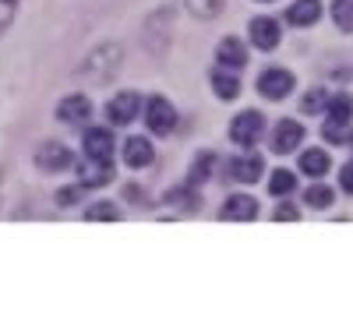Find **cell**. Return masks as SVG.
Listing matches in <instances>:
<instances>
[{
  "mask_svg": "<svg viewBox=\"0 0 353 335\" xmlns=\"http://www.w3.org/2000/svg\"><path fill=\"white\" fill-rule=\"evenodd\" d=\"M258 92L265 99H286L293 92V74L283 71V68H269V71H261L258 78Z\"/></svg>",
  "mask_w": 353,
  "mask_h": 335,
  "instance_id": "cell-3",
  "label": "cell"
},
{
  "mask_svg": "<svg viewBox=\"0 0 353 335\" xmlns=\"http://www.w3.org/2000/svg\"><path fill=\"white\" fill-rule=\"evenodd\" d=\"M36 166H39L43 173H57V170L71 166V152H68L61 141H43V145L36 148Z\"/></svg>",
  "mask_w": 353,
  "mask_h": 335,
  "instance_id": "cell-5",
  "label": "cell"
},
{
  "mask_svg": "<svg viewBox=\"0 0 353 335\" xmlns=\"http://www.w3.org/2000/svg\"><path fill=\"white\" fill-rule=\"evenodd\" d=\"M261 128H265L261 113H258V110H248V113H237V116H233L230 138L237 141V145H244V148H251V145L261 138Z\"/></svg>",
  "mask_w": 353,
  "mask_h": 335,
  "instance_id": "cell-1",
  "label": "cell"
},
{
  "mask_svg": "<svg viewBox=\"0 0 353 335\" xmlns=\"http://www.w3.org/2000/svg\"><path fill=\"white\" fill-rule=\"evenodd\" d=\"M261 4H269V0H261Z\"/></svg>",
  "mask_w": 353,
  "mask_h": 335,
  "instance_id": "cell-32",
  "label": "cell"
},
{
  "mask_svg": "<svg viewBox=\"0 0 353 335\" xmlns=\"http://www.w3.org/2000/svg\"><path fill=\"white\" fill-rule=\"evenodd\" d=\"M254 216H258V201L248 198V194H233V198L223 205V219L244 223V219H254Z\"/></svg>",
  "mask_w": 353,
  "mask_h": 335,
  "instance_id": "cell-13",
  "label": "cell"
},
{
  "mask_svg": "<svg viewBox=\"0 0 353 335\" xmlns=\"http://www.w3.org/2000/svg\"><path fill=\"white\" fill-rule=\"evenodd\" d=\"M261 176V159L258 156H241L230 163V180H241V184H254Z\"/></svg>",
  "mask_w": 353,
  "mask_h": 335,
  "instance_id": "cell-14",
  "label": "cell"
},
{
  "mask_svg": "<svg viewBox=\"0 0 353 335\" xmlns=\"http://www.w3.org/2000/svg\"><path fill=\"white\" fill-rule=\"evenodd\" d=\"M332 18L343 32H353V0H336L332 4Z\"/></svg>",
  "mask_w": 353,
  "mask_h": 335,
  "instance_id": "cell-21",
  "label": "cell"
},
{
  "mask_svg": "<svg viewBox=\"0 0 353 335\" xmlns=\"http://www.w3.org/2000/svg\"><path fill=\"white\" fill-rule=\"evenodd\" d=\"M318 18H321V4H318V0H297V4L286 11L290 25H314Z\"/></svg>",
  "mask_w": 353,
  "mask_h": 335,
  "instance_id": "cell-16",
  "label": "cell"
},
{
  "mask_svg": "<svg viewBox=\"0 0 353 335\" xmlns=\"http://www.w3.org/2000/svg\"><path fill=\"white\" fill-rule=\"evenodd\" d=\"M353 116V99L350 96H336L329 103V120H350Z\"/></svg>",
  "mask_w": 353,
  "mask_h": 335,
  "instance_id": "cell-24",
  "label": "cell"
},
{
  "mask_svg": "<svg viewBox=\"0 0 353 335\" xmlns=\"http://www.w3.org/2000/svg\"><path fill=\"white\" fill-rule=\"evenodd\" d=\"M88 113H92V103L85 96H68L57 106V120H61V124H81V120H88Z\"/></svg>",
  "mask_w": 353,
  "mask_h": 335,
  "instance_id": "cell-9",
  "label": "cell"
},
{
  "mask_svg": "<svg viewBox=\"0 0 353 335\" xmlns=\"http://www.w3.org/2000/svg\"><path fill=\"white\" fill-rule=\"evenodd\" d=\"M145 120H149V131L152 134H170L176 128V110L163 96H152L149 106H145Z\"/></svg>",
  "mask_w": 353,
  "mask_h": 335,
  "instance_id": "cell-2",
  "label": "cell"
},
{
  "mask_svg": "<svg viewBox=\"0 0 353 335\" xmlns=\"http://www.w3.org/2000/svg\"><path fill=\"white\" fill-rule=\"evenodd\" d=\"M248 32H251V43H254L258 50H272V46H279V36H283L276 18H254Z\"/></svg>",
  "mask_w": 353,
  "mask_h": 335,
  "instance_id": "cell-8",
  "label": "cell"
},
{
  "mask_svg": "<svg viewBox=\"0 0 353 335\" xmlns=\"http://www.w3.org/2000/svg\"><path fill=\"white\" fill-rule=\"evenodd\" d=\"M216 60H219L223 68L237 71V68H244V64H248V50H244V43H241L237 36H230V39H223V43H219Z\"/></svg>",
  "mask_w": 353,
  "mask_h": 335,
  "instance_id": "cell-10",
  "label": "cell"
},
{
  "mask_svg": "<svg viewBox=\"0 0 353 335\" xmlns=\"http://www.w3.org/2000/svg\"><path fill=\"white\" fill-rule=\"evenodd\" d=\"M78 198H81V184H78V187H68V191L57 194V201H61V205H71V201H78Z\"/></svg>",
  "mask_w": 353,
  "mask_h": 335,
  "instance_id": "cell-30",
  "label": "cell"
},
{
  "mask_svg": "<svg viewBox=\"0 0 353 335\" xmlns=\"http://www.w3.org/2000/svg\"><path fill=\"white\" fill-rule=\"evenodd\" d=\"M78 184L81 187H103V184H110L113 180V166H110V159H81L78 166Z\"/></svg>",
  "mask_w": 353,
  "mask_h": 335,
  "instance_id": "cell-4",
  "label": "cell"
},
{
  "mask_svg": "<svg viewBox=\"0 0 353 335\" xmlns=\"http://www.w3.org/2000/svg\"><path fill=\"white\" fill-rule=\"evenodd\" d=\"M293 187H297V176H293L290 170H276V176L269 180V191L272 194H290Z\"/></svg>",
  "mask_w": 353,
  "mask_h": 335,
  "instance_id": "cell-22",
  "label": "cell"
},
{
  "mask_svg": "<svg viewBox=\"0 0 353 335\" xmlns=\"http://www.w3.org/2000/svg\"><path fill=\"white\" fill-rule=\"evenodd\" d=\"M85 219H88V223H99V219H121V212H117L113 205H106V201H99L96 208H88V212H85Z\"/></svg>",
  "mask_w": 353,
  "mask_h": 335,
  "instance_id": "cell-25",
  "label": "cell"
},
{
  "mask_svg": "<svg viewBox=\"0 0 353 335\" xmlns=\"http://www.w3.org/2000/svg\"><path fill=\"white\" fill-rule=\"evenodd\" d=\"M321 106H325V92H321V88H314V92L304 99V113H318Z\"/></svg>",
  "mask_w": 353,
  "mask_h": 335,
  "instance_id": "cell-28",
  "label": "cell"
},
{
  "mask_svg": "<svg viewBox=\"0 0 353 335\" xmlns=\"http://www.w3.org/2000/svg\"><path fill=\"white\" fill-rule=\"evenodd\" d=\"M152 145H149V138H128L124 141V163L131 166V170H141V166H149L152 163Z\"/></svg>",
  "mask_w": 353,
  "mask_h": 335,
  "instance_id": "cell-11",
  "label": "cell"
},
{
  "mask_svg": "<svg viewBox=\"0 0 353 335\" xmlns=\"http://www.w3.org/2000/svg\"><path fill=\"white\" fill-rule=\"evenodd\" d=\"M223 4H226V0H188L191 14H198V18H216L223 11Z\"/></svg>",
  "mask_w": 353,
  "mask_h": 335,
  "instance_id": "cell-23",
  "label": "cell"
},
{
  "mask_svg": "<svg viewBox=\"0 0 353 335\" xmlns=\"http://www.w3.org/2000/svg\"><path fill=\"white\" fill-rule=\"evenodd\" d=\"M212 166H216V156H212V152H201V156L194 159V166H191L188 184H205V180H209V173H212Z\"/></svg>",
  "mask_w": 353,
  "mask_h": 335,
  "instance_id": "cell-19",
  "label": "cell"
},
{
  "mask_svg": "<svg viewBox=\"0 0 353 335\" xmlns=\"http://www.w3.org/2000/svg\"><path fill=\"white\" fill-rule=\"evenodd\" d=\"M18 4L21 0H0V32L14 21V14H18Z\"/></svg>",
  "mask_w": 353,
  "mask_h": 335,
  "instance_id": "cell-26",
  "label": "cell"
},
{
  "mask_svg": "<svg viewBox=\"0 0 353 335\" xmlns=\"http://www.w3.org/2000/svg\"><path fill=\"white\" fill-rule=\"evenodd\" d=\"M321 134H325V141H332V145H346V141H353L350 120H325V128H321Z\"/></svg>",
  "mask_w": 353,
  "mask_h": 335,
  "instance_id": "cell-18",
  "label": "cell"
},
{
  "mask_svg": "<svg viewBox=\"0 0 353 335\" xmlns=\"http://www.w3.org/2000/svg\"><path fill=\"white\" fill-rule=\"evenodd\" d=\"M332 201H336L332 187H321V184H314V187H307V191H304V205H311V208H329Z\"/></svg>",
  "mask_w": 353,
  "mask_h": 335,
  "instance_id": "cell-20",
  "label": "cell"
},
{
  "mask_svg": "<svg viewBox=\"0 0 353 335\" xmlns=\"http://www.w3.org/2000/svg\"><path fill=\"white\" fill-rule=\"evenodd\" d=\"M339 184H343L346 194H353V163H346V166L339 170Z\"/></svg>",
  "mask_w": 353,
  "mask_h": 335,
  "instance_id": "cell-29",
  "label": "cell"
},
{
  "mask_svg": "<svg viewBox=\"0 0 353 335\" xmlns=\"http://www.w3.org/2000/svg\"><path fill=\"white\" fill-rule=\"evenodd\" d=\"M166 201H173V205H181V208H198V194H191V191H170L166 194Z\"/></svg>",
  "mask_w": 353,
  "mask_h": 335,
  "instance_id": "cell-27",
  "label": "cell"
},
{
  "mask_svg": "<svg viewBox=\"0 0 353 335\" xmlns=\"http://www.w3.org/2000/svg\"><path fill=\"white\" fill-rule=\"evenodd\" d=\"M212 88H216V96L226 99V103L241 96V81H237V74H233L230 68H216L212 71Z\"/></svg>",
  "mask_w": 353,
  "mask_h": 335,
  "instance_id": "cell-15",
  "label": "cell"
},
{
  "mask_svg": "<svg viewBox=\"0 0 353 335\" xmlns=\"http://www.w3.org/2000/svg\"><path fill=\"white\" fill-rule=\"evenodd\" d=\"M301 141H304V128L297 124V120H279L276 131H272V148L286 156V152H293Z\"/></svg>",
  "mask_w": 353,
  "mask_h": 335,
  "instance_id": "cell-7",
  "label": "cell"
},
{
  "mask_svg": "<svg viewBox=\"0 0 353 335\" xmlns=\"http://www.w3.org/2000/svg\"><path fill=\"white\" fill-rule=\"evenodd\" d=\"M138 110H141V99H138V92H121V96H113V99H110V106H106V116L113 120L117 128H124V124H131V120L138 116Z\"/></svg>",
  "mask_w": 353,
  "mask_h": 335,
  "instance_id": "cell-6",
  "label": "cell"
},
{
  "mask_svg": "<svg viewBox=\"0 0 353 335\" xmlns=\"http://www.w3.org/2000/svg\"><path fill=\"white\" fill-rule=\"evenodd\" d=\"M85 152L92 159H110L113 156V134L106 128H92V131H85Z\"/></svg>",
  "mask_w": 353,
  "mask_h": 335,
  "instance_id": "cell-12",
  "label": "cell"
},
{
  "mask_svg": "<svg viewBox=\"0 0 353 335\" xmlns=\"http://www.w3.org/2000/svg\"><path fill=\"white\" fill-rule=\"evenodd\" d=\"M276 219L293 223V219H297V208H293V205H279V208H276Z\"/></svg>",
  "mask_w": 353,
  "mask_h": 335,
  "instance_id": "cell-31",
  "label": "cell"
},
{
  "mask_svg": "<svg viewBox=\"0 0 353 335\" xmlns=\"http://www.w3.org/2000/svg\"><path fill=\"white\" fill-rule=\"evenodd\" d=\"M301 170H304L307 176H321V173L329 170V156H325L321 148H307L304 156H301Z\"/></svg>",
  "mask_w": 353,
  "mask_h": 335,
  "instance_id": "cell-17",
  "label": "cell"
}]
</instances>
